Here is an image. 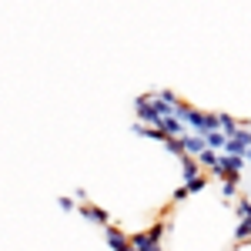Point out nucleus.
I'll list each match as a JSON object with an SVG mask.
<instances>
[{
	"label": "nucleus",
	"mask_w": 251,
	"mask_h": 251,
	"mask_svg": "<svg viewBox=\"0 0 251 251\" xmlns=\"http://www.w3.org/2000/svg\"><path fill=\"white\" fill-rule=\"evenodd\" d=\"M164 151L174 157H184V148H181V137H164Z\"/></svg>",
	"instance_id": "f8f14e48"
},
{
	"label": "nucleus",
	"mask_w": 251,
	"mask_h": 251,
	"mask_svg": "<svg viewBox=\"0 0 251 251\" xmlns=\"http://www.w3.org/2000/svg\"><path fill=\"white\" fill-rule=\"evenodd\" d=\"M181 177H184L188 194H198V191H204V188H208V177H204L201 164H198L194 157H181Z\"/></svg>",
	"instance_id": "f257e3e1"
},
{
	"label": "nucleus",
	"mask_w": 251,
	"mask_h": 251,
	"mask_svg": "<svg viewBox=\"0 0 251 251\" xmlns=\"http://www.w3.org/2000/svg\"><path fill=\"white\" fill-rule=\"evenodd\" d=\"M234 214H238V221H248V218H251V198H238Z\"/></svg>",
	"instance_id": "9b49d317"
},
{
	"label": "nucleus",
	"mask_w": 251,
	"mask_h": 251,
	"mask_svg": "<svg viewBox=\"0 0 251 251\" xmlns=\"http://www.w3.org/2000/svg\"><path fill=\"white\" fill-rule=\"evenodd\" d=\"M57 204H60V208H64V211H74V198H60Z\"/></svg>",
	"instance_id": "dca6fc26"
},
{
	"label": "nucleus",
	"mask_w": 251,
	"mask_h": 251,
	"mask_svg": "<svg viewBox=\"0 0 251 251\" xmlns=\"http://www.w3.org/2000/svg\"><path fill=\"white\" fill-rule=\"evenodd\" d=\"M234 141H238V144H245V148H251V127H238Z\"/></svg>",
	"instance_id": "4468645a"
},
{
	"label": "nucleus",
	"mask_w": 251,
	"mask_h": 251,
	"mask_svg": "<svg viewBox=\"0 0 251 251\" xmlns=\"http://www.w3.org/2000/svg\"><path fill=\"white\" fill-rule=\"evenodd\" d=\"M218 157H221V151H211V148H204V151L194 157V161H198L201 168H214V164H218Z\"/></svg>",
	"instance_id": "6e6552de"
},
{
	"label": "nucleus",
	"mask_w": 251,
	"mask_h": 251,
	"mask_svg": "<svg viewBox=\"0 0 251 251\" xmlns=\"http://www.w3.org/2000/svg\"><path fill=\"white\" fill-rule=\"evenodd\" d=\"M204 141H208V148H211V151H221V154H225V144H228V137L221 134V131H211V134L204 137Z\"/></svg>",
	"instance_id": "1a4fd4ad"
},
{
	"label": "nucleus",
	"mask_w": 251,
	"mask_h": 251,
	"mask_svg": "<svg viewBox=\"0 0 251 251\" xmlns=\"http://www.w3.org/2000/svg\"><path fill=\"white\" fill-rule=\"evenodd\" d=\"M234 241H238V245L251 241V218H248V221H238V228H234Z\"/></svg>",
	"instance_id": "9d476101"
},
{
	"label": "nucleus",
	"mask_w": 251,
	"mask_h": 251,
	"mask_svg": "<svg viewBox=\"0 0 251 251\" xmlns=\"http://www.w3.org/2000/svg\"><path fill=\"white\" fill-rule=\"evenodd\" d=\"M245 171V157L241 154H221L218 157V164L211 168L214 177H221V181H238Z\"/></svg>",
	"instance_id": "f03ea898"
},
{
	"label": "nucleus",
	"mask_w": 251,
	"mask_h": 251,
	"mask_svg": "<svg viewBox=\"0 0 251 251\" xmlns=\"http://www.w3.org/2000/svg\"><path fill=\"white\" fill-rule=\"evenodd\" d=\"M238 127H241V124H238L231 114H218V131H221L225 137H234V134H238Z\"/></svg>",
	"instance_id": "0eeeda50"
},
{
	"label": "nucleus",
	"mask_w": 251,
	"mask_h": 251,
	"mask_svg": "<svg viewBox=\"0 0 251 251\" xmlns=\"http://www.w3.org/2000/svg\"><path fill=\"white\" fill-rule=\"evenodd\" d=\"M80 214H84L87 221L100 225V228H107V225H111V214L104 211V208H97V204H80Z\"/></svg>",
	"instance_id": "423d86ee"
},
{
	"label": "nucleus",
	"mask_w": 251,
	"mask_h": 251,
	"mask_svg": "<svg viewBox=\"0 0 251 251\" xmlns=\"http://www.w3.org/2000/svg\"><path fill=\"white\" fill-rule=\"evenodd\" d=\"M245 164H251V148H248V151H245Z\"/></svg>",
	"instance_id": "f3484780"
},
{
	"label": "nucleus",
	"mask_w": 251,
	"mask_h": 251,
	"mask_svg": "<svg viewBox=\"0 0 251 251\" xmlns=\"http://www.w3.org/2000/svg\"><path fill=\"white\" fill-rule=\"evenodd\" d=\"M238 194V181H221V198H234Z\"/></svg>",
	"instance_id": "ddd939ff"
},
{
	"label": "nucleus",
	"mask_w": 251,
	"mask_h": 251,
	"mask_svg": "<svg viewBox=\"0 0 251 251\" xmlns=\"http://www.w3.org/2000/svg\"><path fill=\"white\" fill-rule=\"evenodd\" d=\"M188 198V188H174V194H171V201H184Z\"/></svg>",
	"instance_id": "2eb2a0df"
},
{
	"label": "nucleus",
	"mask_w": 251,
	"mask_h": 251,
	"mask_svg": "<svg viewBox=\"0 0 251 251\" xmlns=\"http://www.w3.org/2000/svg\"><path fill=\"white\" fill-rule=\"evenodd\" d=\"M157 131H161L164 137H184L188 134V124H184L177 114H171V117H161V121H157Z\"/></svg>",
	"instance_id": "7ed1b4c3"
},
{
	"label": "nucleus",
	"mask_w": 251,
	"mask_h": 251,
	"mask_svg": "<svg viewBox=\"0 0 251 251\" xmlns=\"http://www.w3.org/2000/svg\"><path fill=\"white\" fill-rule=\"evenodd\" d=\"M134 111H137V117L144 121V127H157V111H154V104H151V97H137L134 100Z\"/></svg>",
	"instance_id": "20e7f679"
},
{
	"label": "nucleus",
	"mask_w": 251,
	"mask_h": 251,
	"mask_svg": "<svg viewBox=\"0 0 251 251\" xmlns=\"http://www.w3.org/2000/svg\"><path fill=\"white\" fill-rule=\"evenodd\" d=\"M181 148H184V157H198L204 148H208V141L201 134H184L181 137Z\"/></svg>",
	"instance_id": "39448f33"
}]
</instances>
